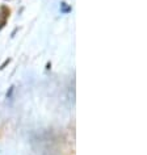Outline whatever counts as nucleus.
<instances>
[{
	"mask_svg": "<svg viewBox=\"0 0 147 155\" xmlns=\"http://www.w3.org/2000/svg\"><path fill=\"white\" fill-rule=\"evenodd\" d=\"M60 7H62V11H63V12H68V11H71L70 7H66V3H62Z\"/></svg>",
	"mask_w": 147,
	"mask_h": 155,
	"instance_id": "nucleus-2",
	"label": "nucleus"
},
{
	"mask_svg": "<svg viewBox=\"0 0 147 155\" xmlns=\"http://www.w3.org/2000/svg\"><path fill=\"white\" fill-rule=\"evenodd\" d=\"M9 16H11V9L7 5H0V30L7 25Z\"/></svg>",
	"mask_w": 147,
	"mask_h": 155,
	"instance_id": "nucleus-1",
	"label": "nucleus"
}]
</instances>
